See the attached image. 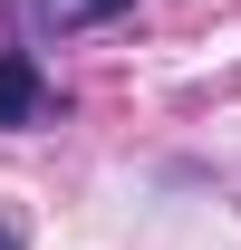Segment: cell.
Returning <instances> with one entry per match:
<instances>
[{
  "label": "cell",
  "instance_id": "6da1fadb",
  "mask_svg": "<svg viewBox=\"0 0 241 250\" xmlns=\"http://www.w3.org/2000/svg\"><path fill=\"white\" fill-rule=\"evenodd\" d=\"M48 116H58V96L29 67V48H0V125H48Z\"/></svg>",
  "mask_w": 241,
  "mask_h": 250
},
{
  "label": "cell",
  "instance_id": "3957f363",
  "mask_svg": "<svg viewBox=\"0 0 241 250\" xmlns=\"http://www.w3.org/2000/svg\"><path fill=\"white\" fill-rule=\"evenodd\" d=\"M0 250H20V221H0Z\"/></svg>",
  "mask_w": 241,
  "mask_h": 250
},
{
  "label": "cell",
  "instance_id": "7a4b0ae2",
  "mask_svg": "<svg viewBox=\"0 0 241 250\" xmlns=\"http://www.w3.org/2000/svg\"><path fill=\"white\" fill-rule=\"evenodd\" d=\"M135 0H20L29 29H96V20H125Z\"/></svg>",
  "mask_w": 241,
  "mask_h": 250
}]
</instances>
